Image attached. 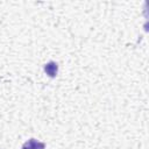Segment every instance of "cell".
<instances>
[{
  "instance_id": "6da1fadb",
  "label": "cell",
  "mask_w": 149,
  "mask_h": 149,
  "mask_svg": "<svg viewBox=\"0 0 149 149\" xmlns=\"http://www.w3.org/2000/svg\"><path fill=\"white\" fill-rule=\"evenodd\" d=\"M43 148H44V144L36 141L35 139H30L22 147V149H43Z\"/></svg>"
},
{
  "instance_id": "7a4b0ae2",
  "label": "cell",
  "mask_w": 149,
  "mask_h": 149,
  "mask_svg": "<svg viewBox=\"0 0 149 149\" xmlns=\"http://www.w3.org/2000/svg\"><path fill=\"white\" fill-rule=\"evenodd\" d=\"M45 72L50 76V77H54L56 73H57V64L55 62H50L48 64H45V68H44Z\"/></svg>"
}]
</instances>
